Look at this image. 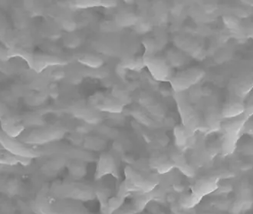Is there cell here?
<instances>
[{"label":"cell","instance_id":"1","mask_svg":"<svg viewBox=\"0 0 253 214\" xmlns=\"http://www.w3.org/2000/svg\"><path fill=\"white\" fill-rule=\"evenodd\" d=\"M0 145L9 154L21 159L31 160L40 156L39 151L15 137H9L2 130H0Z\"/></svg>","mask_w":253,"mask_h":214},{"label":"cell","instance_id":"2","mask_svg":"<svg viewBox=\"0 0 253 214\" xmlns=\"http://www.w3.org/2000/svg\"><path fill=\"white\" fill-rule=\"evenodd\" d=\"M64 131L56 128L38 129L29 132L21 138V141L27 145H40L62 138Z\"/></svg>","mask_w":253,"mask_h":214},{"label":"cell","instance_id":"3","mask_svg":"<svg viewBox=\"0 0 253 214\" xmlns=\"http://www.w3.org/2000/svg\"><path fill=\"white\" fill-rule=\"evenodd\" d=\"M244 118L241 116L229 119V122L225 124V138L222 148L226 154H231L236 146L237 137L244 127Z\"/></svg>","mask_w":253,"mask_h":214},{"label":"cell","instance_id":"4","mask_svg":"<svg viewBox=\"0 0 253 214\" xmlns=\"http://www.w3.org/2000/svg\"><path fill=\"white\" fill-rule=\"evenodd\" d=\"M204 76L202 69H190L178 75L173 80V87L177 91H183L198 83Z\"/></svg>","mask_w":253,"mask_h":214},{"label":"cell","instance_id":"5","mask_svg":"<svg viewBox=\"0 0 253 214\" xmlns=\"http://www.w3.org/2000/svg\"><path fill=\"white\" fill-rule=\"evenodd\" d=\"M244 111L245 105L243 101L237 98H234L225 104L221 111V115L225 119H235L241 116Z\"/></svg>","mask_w":253,"mask_h":214},{"label":"cell","instance_id":"6","mask_svg":"<svg viewBox=\"0 0 253 214\" xmlns=\"http://www.w3.org/2000/svg\"><path fill=\"white\" fill-rule=\"evenodd\" d=\"M1 127H2L1 130H2L5 134L15 138L19 137L25 129L24 125L20 123L19 121L10 117L2 119L1 122Z\"/></svg>","mask_w":253,"mask_h":214},{"label":"cell","instance_id":"7","mask_svg":"<svg viewBox=\"0 0 253 214\" xmlns=\"http://www.w3.org/2000/svg\"><path fill=\"white\" fill-rule=\"evenodd\" d=\"M29 64L35 70L40 72L49 65H61L62 61L58 58L46 55H31Z\"/></svg>","mask_w":253,"mask_h":214},{"label":"cell","instance_id":"8","mask_svg":"<svg viewBox=\"0 0 253 214\" xmlns=\"http://www.w3.org/2000/svg\"><path fill=\"white\" fill-rule=\"evenodd\" d=\"M217 188V180L216 179H204V180H200L198 183H196L195 187L193 190V194L201 198L203 196L211 194Z\"/></svg>","mask_w":253,"mask_h":214},{"label":"cell","instance_id":"9","mask_svg":"<svg viewBox=\"0 0 253 214\" xmlns=\"http://www.w3.org/2000/svg\"><path fill=\"white\" fill-rule=\"evenodd\" d=\"M149 61L148 68L151 70V73L158 79H165L168 76V65L160 60L158 58L155 59H150Z\"/></svg>","mask_w":253,"mask_h":214},{"label":"cell","instance_id":"10","mask_svg":"<svg viewBox=\"0 0 253 214\" xmlns=\"http://www.w3.org/2000/svg\"><path fill=\"white\" fill-rule=\"evenodd\" d=\"M29 160L21 159L17 157L13 156L12 154H6L0 156V165H16L18 164H24V161Z\"/></svg>","mask_w":253,"mask_h":214},{"label":"cell","instance_id":"11","mask_svg":"<svg viewBox=\"0 0 253 214\" xmlns=\"http://www.w3.org/2000/svg\"><path fill=\"white\" fill-rule=\"evenodd\" d=\"M176 141L180 145H184L187 142V132L183 128H176Z\"/></svg>","mask_w":253,"mask_h":214},{"label":"cell","instance_id":"12","mask_svg":"<svg viewBox=\"0 0 253 214\" xmlns=\"http://www.w3.org/2000/svg\"><path fill=\"white\" fill-rule=\"evenodd\" d=\"M225 24L229 29H236L239 26V21L233 16H226V17H225Z\"/></svg>","mask_w":253,"mask_h":214},{"label":"cell","instance_id":"13","mask_svg":"<svg viewBox=\"0 0 253 214\" xmlns=\"http://www.w3.org/2000/svg\"><path fill=\"white\" fill-rule=\"evenodd\" d=\"M99 59L94 58V57H87V58H83V63L86 64L88 66H92V67L97 68L96 66L99 65Z\"/></svg>","mask_w":253,"mask_h":214},{"label":"cell","instance_id":"14","mask_svg":"<svg viewBox=\"0 0 253 214\" xmlns=\"http://www.w3.org/2000/svg\"><path fill=\"white\" fill-rule=\"evenodd\" d=\"M9 57V52L7 50L0 47V60L6 61Z\"/></svg>","mask_w":253,"mask_h":214},{"label":"cell","instance_id":"15","mask_svg":"<svg viewBox=\"0 0 253 214\" xmlns=\"http://www.w3.org/2000/svg\"><path fill=\"white\" fill-rule=\"evenodd\" d=\"M243 130L247 131L249 134L253 136V122H250V123H245L244 127Z\"/></svg>","mask_w":253,"mask_h":214}]
</instances>
